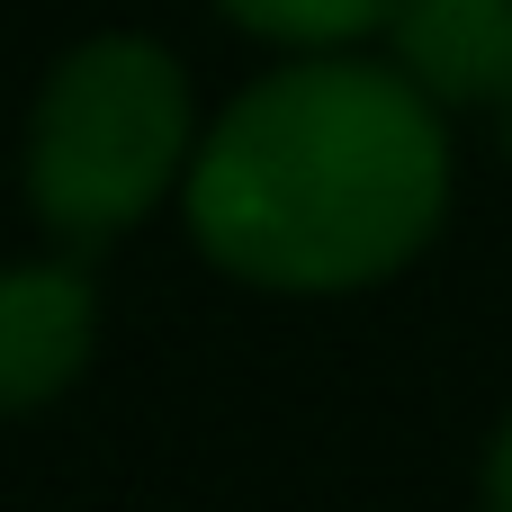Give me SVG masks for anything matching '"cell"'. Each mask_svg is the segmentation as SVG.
<instances>
[{
	"label": "cell",
	"instance_id": "cell-1",
	"mask_svg": "<svg viewBox=\"0 0 512 512\" xmlns=\"http://www.w3.org/2000/svg\"><path fill=\"white\" fill-rule=\"evenodd\" d=\"M180 216L261 297H360L450 225V108L396 54H288L198 135Z\"/></svg>",
	"mask_w": 512,
	"mask_h": 512
},
{
	"label": "cell",
	"instance_id": "cell-2",
	"mask_svg": "<svg viewBox=\"0 0 512 512\" xmlns=\"http://www.w3.org/2000/svg\"><path fill=\"white\" fill-rule=\"evenodd\" d=\"M198 135L207 126H198L189 63L162 36H135V27L81 36L36 81V108L18 135L27 216L72 252H99L189 189Z\"/></svg>",
	"mask_w": 512,
	"mask_h": 512
},
{
	"label": "cell",
	"instance_id": "cell-3",
	"mask_svg": "<svg viewBox=\"0 0 512 512\" xmlns=\"http://www.w3.org/2000/svg\"><path fill=\"white\" fill-rule=\"evenodd\" d=\"M99 360V279L72 252L0 270V423L63 405Z\"/></svg>",
	"mask_w": 512,
	"mask_h": 512
},
{
	"label": "cell",
	"instance_id": "cell-4",
	"mask_svg": "<svg viewBox=\"0 0 512 512\" xmlns=\"http://www.w3.org/2000/svg\"><path fill=\"white\" fill-rule=\"evenodd\" d=\"M387 45L441 108L512 99V0H396Z\"/></svg>",
	"mask_w": 512,
	"mask_h": 512
},
{
	"label": "cell",
	"instance_id": "cell-5",
	"mask_svg": "<svg viewBox=\"0 0 512 512\" xmlns=\"http://www.w3.org/2000/svg\"><path fill=\"white\" fill-rule=\"evenodd\" d=\"M225 27L279 45V54H333V45H369L387 36L396 0H216Z\"/></svg>",
	"mask_w": 512,
	"mask_h": 512
},
{
	"label": "cell",
	"instance_id": "cell-6",
	"mask_svg": "<svg viewBox=\"0 0 512 512\" xmlns=\"http://www.w3.org/2000/svg\"><path fill=\"white\" fill-rule=\"evenodd\" d=\"M477 495L495 512H512V414L495 423V441H486V468H477Z\"/></svg>",
	"mask_w": 512,
	"mask_h": 512
},
{
	"label": "cell",
	"instance_id": "cell-7",
	"mask_svg": "<svg viewBox=\"0 0 512 512\" xmlns=\"http://www.w3.org/2000/svg\"><path fill=\"white\" fill-rule=\"evenodd\" d=\"M504 153H512V99H504Z\"/></svg>",
	"mask_w": 512,
	"mask_h": 512
}]
</instances>
